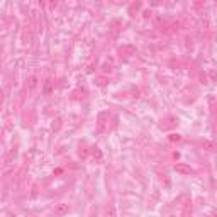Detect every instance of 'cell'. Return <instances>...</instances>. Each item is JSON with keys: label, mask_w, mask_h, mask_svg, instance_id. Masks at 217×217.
I'll return each instance as SVG.
<instances>
[{"label": "cell", "mask_w": 217, "mask_h": 217, "mask_svg": "<svg viewBox=\"0 0 217 217\" xmlns=\"http://www.w3.org/2000/svg\"><path fill=\"white\" fill-rule=\"evenodd\" d=\"M68 212H70V205H68V204H65V202L56 204L54 209H53V214H54L56 217H63L65 214H68Z\"/></svg>", "instance_id": "cell-1"}, {"label": "cell", "mask_w": 217, "mask_h": 217, "mask_svg": "<svg viewBox=\"0 0 217 217\" xmlns=\"http://www.w3.org/2000/svg\"><path fill=\"white\" fill-rule=\"evenodd\" d=\"M175 171L177 173H180V175H193V168L192 166H188V165H185V163H177L175 165Z\"/></svg>", "instance_id": "cell-2"}, {"label": "cell", "mask_w": 217, "mask_h": 217, "mask_svg": "<svg viewBox=\"0 0 217 217\" xmlns=\"http://www.w3.org/2000/svg\"><path fill=\"white\" fill-rule=\"evenodd\" d=\"M37 85H39V81H37V77H36V75L29 77V78H27V83H26V87H27V92H29V93H32L34 90L37 88Z\"/></svg>", "instance_id": "cell-3"}, {"label": "cell", "mask_w": 217, "mask_h": 217, "mask_svg": "<svg viewBox=\"0 0 217 217\" xmlns=\"http://www.w3.org/2000/svg\"><path fill=\"white\" fill-rule=\"evenodd\" d=\"M103 119H105V114H100L99 115V124H97V133H103V127H105Z\"/></svg>", "instance_id": "cell-4"}, {"label": "cell", "mask_w": 217, "mask_h": 217, "mask_svg": "<svg viewBox=\"0 0 217 217\" xmlns=\"http://www.w3.org/2000/svg\"><path fill=\"white\" fill-rule=\"evenodd\" d=\"M202 148L207 151H215V143H212V141H202Z\"/></svg>", "instance_id": "cell-5"}, {"label": "cell", "mask_w": 217, "mask_h": 217, "mask_svg": "<svg viewBox=\"0 0 217 217\" xmlns=\"http://www.w3.org/2000/svg\"><path fill=\"white\" fill-rule=\"evenodd\" d=\"M43 92H44V95H51V92H53V83H51V80H48L44 83V90H43Z\"/></svg>", "instance_id": "cell-6"}, {"label": "cell", "mask_w": 217, "mask_h": 217, "mask_svg": "<svg viewBox=\"0 0 217 217\" xmlns=\"http://www.w3.org/2000/svg\"><path fill=\"white\" fill-rule=\"evenodd\" d=\"M92 155L93 156H97V158H102V153H100V151H99V148H92Z\"/></svg>", "instance_id": "cell-7"}, {"label": "cell", "mask_w": 217, "mask_h": 217, "mask_svg": "<svg viewBox=\"0 0 217 217\" xmlns=\"http://www.w3.org/2000/svg\"><path fill=\"white\" fill-rule=\"evenodd\" d=\"M170 139H171V141H180V136H178V134H171Z\"/></svg>", "instance_id": "cell-8"}, {"label": "cell", "mask_w": 217, "mask_h": 217, "mask_svg": "<svg viewBox=\"0 0 217 217\" xmlns=\"http://www.w3.org/2000/svg\"><path fill=\"white\" fill-rule=\"evenodd\" d=\"M209 217H217V214H210V215Z\"/></svg>", "instance_id": "cell-9"}]
</instances>
